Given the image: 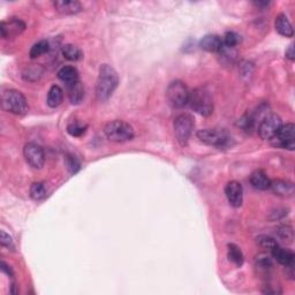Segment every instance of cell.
Wrapping results in <instances>:
<instances>
[{"instance_id":"cell-19","label":"cell","mask_w":295,"mask_h":295,"mask_svg":"<svg viewBox=\"0 0 295 295\" xmlns=\"http://www.w3.org/2000/svg\"><path fill=\"white\" fill-rule=\"evenodd\" d=\"M58 77L66 85H73L78 81V72L74 66H64L58 72Z\"/></svg>"},{"instance_id":"cell-34","label":"cell","mask_w":295,"mask_h":295,"mask_svg":"<svg viewBox=\"0 0 295 295\" xmlns=\"http://www.w3.org/2000/svg\"><path fill=\"white\" fill-rule=\"evenodd\" d=\"M2 270H3L4 272H6L8 276H11V277L13 276V271H12V269L10 267H8V265L5 263V262H3V263H2Z\"/></svg>"},{"instance_id":"cell-29","label":"cell","mask_w":295,"mask_h":295,"mask_svg":"<svg viewBox=\"0 0 295 295\" xmlns=\"http://www.w3.org/2000/svg\"><path fill=\"white\" fill-rule=\"evenodd\" d=\"M66 164H67L69 172L72 174H75L78 170L81 168L80 161H78L77 158L73 155H68L67 157H66Z\"/></svg>"},{"instance_id":"cell-25","label":"cell","mask_w":295,"mask_h":295,"mask_svg":"<svg viewBox=\"0 0 295 295\" xmlns=\"http://www.w3.org/2000/svg\"><path fill=\"white\" fill-rule=\"evenodd\" d=\"M50 50V44L48 40H39L37 41L36 44L32 45V48L30 50V58L31 59H35V58H38L40 56H43Z\"/></svg>"},{"instance_id":"cell-6","label":"cell","mask_w":295,"mask_h":295,"mask_svg":"<svg viewBox=\"0 0 295 295\" xmlns=\"http://www.w3.org/2000/svg\"><path fill=\"white\" fill-rule=\"evenodd\" d=\"M195 121L192 115L188 113H181L174 119V134L178 142L182 147L188 143V141L194 132Z\"/></svg>"},{"instance_id":"cell-21","label":"cell","mask_w":295,"mask_h":295,"mask_svg":"<svg viewBox=\"0 0 295 295\" xmlns=\"http://www.w3.org/2000/svg\"><path fill=\"white\" fill-rule=\"evenodd\" d=\"M69 101L72 104H80L85 97V88L78 80L77 82L69 86Z\"/></svg>"},{"instance_id":"cell-26","label":"cell","mask_w":295,"mask_h":295,"mask_svg":"<svg viewBox=\"0 0 295 295\" xmlns=\"http://www.w3.org/2000/svg\"><path fill=\"white\" fill-rule=\"evenodd\" d=\"M277 235L279 240H281L282 242L285 243H292L294 239V233H293V228L288 225L280 226L277 231Z\"/></svg>"},{"instance_id":"cell-23","label":"cell","mask_w":295,"mask_h":295,"mask_svg":"<svg viewBox=\"0 0 295 295\" xmlns=\"http://www.w3.org/2000/svg\"><path fill=\"white\" fill-rule=\"evenodd\" d=\"M61 53L64 58H66V59L69 61H77L82 58L81 50L73 44L64 45L61 50Z\"/></svg>"},{"instance_id":"cell-17","label":"cell","mask_w":295,"mask_h":295,"mask_svg":"<svg viewBox=\"0 0 295 295\" xmlns=\"http://www.w3.org/2000/svg\"><path fill=\"white\" fill-rule=\"evenodd\" d=\"M250 184L255 189L267 190L270 188L271 180H270L269 177L267 176V173H265L264 171H262V170H257V171L252 172V174L250 176Z\"/></svg>"},{"instance_id":"cell-3","label":"cell","mask_w":295,"mask_h":295,"mask_svg":"<svg viewBox=\"0 0 295 295\" xmlns=\"http://www.w3.org/2000/svg\"><path fill=\"white\" fill-rule=\"evenodd\" d=\"M189 106L196 113L209 117L214 112V99L205 88H197L189 94Z\"/></svg>"},{"instance_id":"cell-16","label":"cell","mask_w":295,"mask_h":295,"mask_svg":"<svg viewBox=\"0 0 295 295\" xmlns=\"http://www.w3.org/2000/svg\"><path fill=\"white\" fill-rule=\"evenodd\" d=\"M223 47V39L218 35H206L199 41V48L207 52H220Z\"/></svg>"},{"instance_id":"cell-4","label":"cell","mask_w":295,"mask_h":295,"mask_svg":"<svg viewBox=\"0 0 295 295\" xmlns=\"http://www.w3.org/2000/svg\"><path fill=\"white\" fill-rule=\"evenodd\" d=\"M106 138L112 142L122 143L131 141L134 138V130L130 123L122 121V120H113L106 123L104 128Z\"/></svg>"},{"instance_id":"cell-15","label":"cell","mask_w":295,"mask_h":295,"mask_svg":"<svg viewBox=\"0 0 295 295\" xmlns=\"http://www.w3.org/2000/svg\"><path fill=\"white\" fill-rule=\"evenodd\" d=\"M272 257L275 259L278 263L284 265V267L288 268L294 265V259L295 256L293 254V251L288 250V249L281 248L279 246H276L275 248L271 250Z\"/></svg>"},{"instance_id":"cell-18","label":"cell","mask_w":295,"mask_h":295,"mask_svg":"<svg viewBox=\"0 0 295 295\" xmlns=\"http://www.w3.org/2000/svg\"><path fill=\"white\" fill-rule=\"evenodd\" d=\"M276 30L279 32L281 36L285 37H293L294 31H293V27L290 24L289 20L287 19V16L285 14H279L276 18Z\"/></svg>"},{"instance_id":"cell-10","label":"cell","mask_w":295,"mask_h":295,"mask_svg":"<svg viewBox=\"0 0 295 295\" xmlns=\"http://www.w3.org/2000/svg\"><path fill=\"white\" fill-rule=\"evenodd\" d=\"M277 147L293 151L295 148V126L294 123L282 124L277 135L272 139Z\"/></svg>"},{"instance_id":"cell-2","label":"cell","mask_w":295,"mask_h":295,"mask_svg":"<svg viewBox=\"0 0 295 295\" xmlns=\"http://www.w3.org/2000/svg\"><path fill=\"white\" fill-rule=\"evenodd\" d=\"M3 110L16 115H24L29 111L27 98L18 90L8 89L2 94Z\"/></svg>"},{"instance_id":"cell-7","label":"cell","mask_w":295,"mask_h":295,"mask_svg":"<svg viewBox=\"0 0 295 295\" xmlns=\"http://www.w3.org/2000/svg\"><path fill=\"white\" fill-rule=\"evenodd\" d=\"M282 126L281 118L276 113L265 115L259 124V134L263 140H272Z\"/></svg>"},{"instance_id":"cell-1","label":"cell","mask_w":295,"mask_h":295,"mask_svg":"<svg viewBox=\"0 0 295 295\" xmlns=\"http://www.w3.org/2000/svg\"><path fill=\"white\" fill-rule=\"evenodd\" d=\"M118 83L119 76L115 69L107 64L102 65L96 85V95L99 101L106 102L117 89Z\"/></svg>"},{"instance_id":"cell-28","label":"cell","mask_w":295,"mask_h":295,"mask_svg":"<svg viewBox=\"0 0 295 295\" xmlns=\"http://www.w3.org/2000/svg\"><path fill=\"white\" fill-rule=\"evenodd\" d=\"M241 41L240 36L236 34L234 31H228L226 32V35L224 36V47L230 48V49H234L236 45H238Z\"/></svg>"},{"instance_id":"cell-31","label":"cell","mask_w":295,"mask_h":295,"mask_svg":"<svg viewBox=\"0 0 295 295\" xmlns=\"http://www.w3.org/2000/svg\"><path fill=\"white\" fill-rule=\"evenodd\" d=\"M257 265H259V267L262 269L268 270L272 267L271 259H270V257L265 254L260 255L259 257H257Z\"/></svg>"},{"instance_id":"cell-33","label":"cell","mask_w":295,"mask_h":295,"mask_svg":"<svg viewBox=\"0 0 295 295\" xmlns=\"http://www.w3.org/2000/svg\"><path fill=\"white\" fill-rule=\"evenodd\" d=\"M286 57L288 58L289 60H294V47H293V44H290L288 49L286 50Z\"/></svg>"},{"instance_id":"cell-11","label":"cell","mask_w":295,"mask_h":295,"mask_svg":"<svg viewBox=\"0 0 295 295\" xmlns=\"http://www.w3.org/2000/svg\"><path fill=\"white\" fill-rule=\"evenodd\" d=\"M226 197L230 204L234 207H240L243 202V188L238 181H230L225 187Z\"/></svg>"},{"instance_id":"cell-30","label":"cell","mask_w":295,"mask_h":295,"mask_svg":"<svg viewBox=\"0 0 295 295\" xmlns=\"http://www.w3.org/2000/svg\"><path fill=\"white\" fill-rule=\"evenodd\" d=\"M257 242H259L263 248L270 249V250H272L273 248L278 246L277 241L275 239L270 238V236H267V235L259 236V238H257Z\"/></svg>"},{"instance_id":"cell-27","label":"cell","mask_w":295,"mask_h":295,"mask_svg":"<svg viewBox=\"0 0 295 295\" xmlns=\"http://www.w3.org/2000/svg\"><path fill=\"white\" fill-rule=\"evenodd\" d=\"M86 131H87L86 124H82L81 122H77V121L70 122L67 126L68 134L74 136V138H80V136L85 134Z\"/></svg>"},{"instance_id":"cell-12","label":"cell","mask_w":295,"mask_h":295,"mask_svg":"<svg viewBox=\"0 0 295 295\" xmlns=\"http://www.w3.org/2000/svg\"><path fill=\"white\" fill-rule=\"evenodd\" d=\"M24 29H26V23L19 19L3 21L2 24H0V31H2L3 38H11V37L18 36Z\"/></svg>"},{"instance_id":"cell-9","label":"cell","mask_w":295,"mask_h":295,"mask_svg":"<svg viewBox=\"0 0 295 295\" xmlns=\"http://www.w3.org/2000/svg\"><path fill=\"white\" fill-rule=\"evenodd\" d=\"M197 139L206 145H214L217 148L227 147L230 138L224 132L214 130H201L197 132Z\"/></svg>"},{"instance_id":"cell-5","label":"cell","mask_w":295,"mask_h":295,"mask_svg":"<svg viewBox=\"0 0 295 295\" xmlns=\"http://www.w3.org/2000/svg\"><path fill=\"white\" fill-rule=\"evenodd\" d=\"M189 94V90L184 82L173 81L170 83L166 90V98L174 109H181L188 104Z\"/></svg>"},{"instance_id":"cell-14","label":"cell","mask_w":295,"mask_h":295,"mask_svg":"<svg viewBox=\"0 0 295 295\" xmlns=\"http://www.w3.org/2000/svg\"><path fill=\"white\" fill-rule=\"evenodd\" d=\"M57 12L64 15H74L80 13L82 11V5L78 2L73 0H58L53 3Z\"/></svg>"},{"instance_id":"cell-8","label":"cell","mask_w":295,"mask_h":295,"mask_svg":"<svg viewBox=\"0 0 295 295\" xmlns=\"http://www.w3.org/2000/svg\"><path fill=\"white\" fill-rule=\"evenodd\" d=\"M23 155L26 158L27 163L31 166L32 168L40 170L45 163V155L43 148L39 144L29 142L24 145Z\"/></svg>"},{"instance_id":"cell-20","label":"cell","mask_w":295,"mask_h":295,"mask_svg":"<svg viewBox=\"0 0 295 295\" xmlns=\"http://www.w3.org/2000/svg\"><path fill=\"white\" fill-rule=\"evenodd\" d=\"M62 101H64V91H62L59 86H52L48 93V105L55 109V107L60 105Z\"/></svg>"},{"instance_id":"cell-32","label":"cell","mask_w":295,"mask_h":295,"mask_svg":"<svg viewBox=\"0 0 295 295\" xmlns=\"http://www.w3.org/2000/svg\"><path fill=\"white\" fill-rule=\"evenodd\" d=\"M0 242L4 247H7L8 249H13L14 248V244H13V240L8 234H6L5 232L2 231V240H0Z\"/></svg>"},{"instance_id":"cell-24","label":"cell","mask_w":295,"mask_h":295,"mask_svg":"<svg viewBox=\"0 0 295 295\" xmlns=\"http://www.w3.org/2000/svg\"><path fill=\"white\" fill-rule=\"evenodd\" d=\"M48 190L43 182H34L30 187V196L35 201H41L47 197Z\"/></svg>"},{"instance_id":"cell-13","label":"cell","mask_w":295,"mask_h":295,"mask_svg":"<svg viewBox=\"0 0 295 295\" xmlns=\"http://www.w3.org/2000/svg\"><path fill=\"white\" fill-rule=\"evenodd\" d=\"M270 188L277 196L280 197H290L294 194V185L293 182L288 180H282V179H276L271 181Z\"/></svg>"},{"instance_id":"cell-22","label":"cell","mask_w":295,"mask_h":295,"mask_svg":"<svg viewBox=\"0 0 295 295\" xmlns=\"http://www.w3.org/2000/svg\"><path fill=\"white\" fill-rule=\"evenodd\" d=\"M227 257L230 262L232 263H234L236 267H241V265L243 264V261H244V257L242 251H241V249L236 246V244L233 243H230L227 246Z\"/></svg>"}]
</instances>
